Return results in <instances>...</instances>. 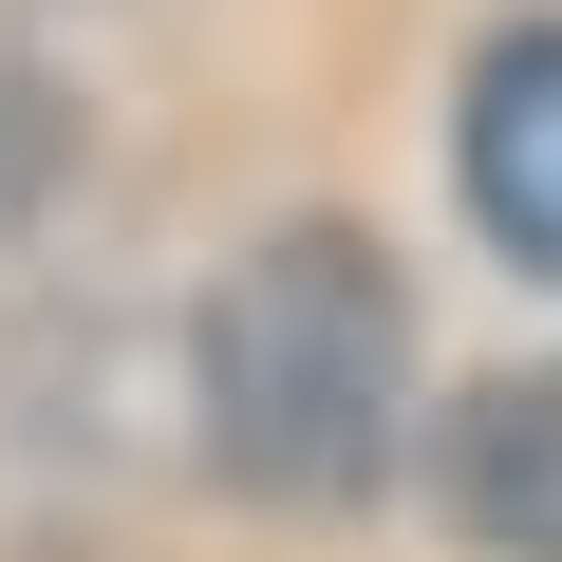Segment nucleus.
<instances>
[{
    "label": "nucleus",
    "mask_w": 562,
    "mask_h": 562,
    "mask_svg": "<svg viewBox=\"0 0 562 562\" xmlns=\"http://www.w3.org/2000/svg\"><path fill=\"white\" fill-rule=\"evenodd\" d=\"M413 413V281L375 225H281L206 301V450L262 506H357Z\"/></svg>",
    "instance_id": "f257e3e1"
},
{
    "label": "nucleus",
    "mask_w": 562,
    "mask_h": 562,
    "mask_svg": "<svg viewBox=\"0 0 562 562\" xmlns=\"http://www.w3.org/2000/svg\"><path fill=\"white\" fill-rule=\"evenodd\" d=\"M469 225L525 281H562V20L469 57Z\"/></svg>",
    "instance_id": "f03ea898"
},
{
    "label": "nucleus",
    "mask_w": 562,
    "mask_h": 562,
    "mask_svg": "<svg viewBox=\"0 0 562 562\" xmlns=\"http://www.w3.org/2000/svg\"><path fill=\"white\" fill-rule=\"evenodd\" d=\"M431 487H450V525H469L487 562H562V375H506V394H469Z\"/></svg>",
    "instance_id": "7ed1b4c3"
},
{
    "label": "nucleus",
    "mask_w": 562,
    "mask_h": 562,
    "mask_svg": "<svg viewBox=\"0 0 562 562\" xmlns=\"http://www.w3.org/2000/svg\"><path fill=\"white\" fill-rule=\"evenodd\" d=\"M57 169H76V113H57V76H38L20 38H0V244L57 206Z\"/></svg>",
    "instance_id": "20e7f679"
}]
</instances>
